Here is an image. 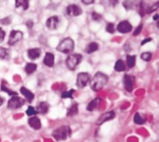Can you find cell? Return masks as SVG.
I'll use <instances>...</instances> for the list:
<instances>
[{"label": "cell", "mask_w": 159, "mask_h": 142, "mask_svg": "<svg viewBox=\"0 0 159 142\" xmlns=\"http://www.w3.org/2000/svg\"><path fill=\"white\" fill-rule=\"evenodd\" d=\"M108 80L109 77L106 74L98 72L97 73H95L90 81V87L93 91H99L108 83Z\"/></svg>", "instance_id": "1"}, {"label": "cell", "mask_w": 159, "mask_h": 142, "mask_svg": "<svg viewBox=\"0 0 159 142\" xmlns=\"http://www.w3.org/2000/svg\"><path fill=\"white\" fill-rule=\"evenodd\" d=\"M72 135V130L68 126H61L52 132V137L58 141H63Z\"/></svg>", "instance_id": "2"}, {"label": "cell", "mask_w": 159, "mask_h": 142, "mask_svg": "<svg viewBox=\"0 0 159 142\" xmlns=\"http://www.w3.org/2000/svg\"><path fill=\"white\" fill-rule=\"evenodd\" d=\"M74 48H75V42L70 37L62 39L59 43V45L57 47V50L59 52L63 53V54H70V53H72L74 51Z\"/></svg>", "instance_id": "3"}, {"label": "cell", "mask_w": 159, "mask_h": 142, "mask_svg": "<svg viewBox=\"0 0 159 142\" xmlns=\"http://www.w3.org/2000/svg\"><path fill=\"white\" fill-rule=\"evenodd\" d=\"M82 60V55L80 54H72L70 56H68V58L66 59V66L69 70L71 71H75V68L77 67V65L81 62Z\"/></svg>", "instance_id": "4"}, {"label": "cell", "mask_w": 159, "mask_h": 142, "mask_svg": "<svg viewBox=\"0 0 159 142\" xmlns=\"http://www.w3.org/2000/svg\"><path fill=\"white\" fill-rule=\"evenodd\" d=\"M25 103V100L20 97L17 96H13L9 99L8 102H7V108L11 109V110H16V109H20V107H22Z\"/></svg>", "instance_id": "5"}, {"label": "cell", "mask_w": 159, "mask_h": 142, "mask_svg": "<svg viewBox=\"0 0 159 142\" xmlns=\"http://www.w3.org/2000/svg\"><path fill=\"white\" fill-rule=\"evenodd\" d=\"M90 81V75L88 73H80L76 78V86L79 88L85 87Z\"/></svg>", "instance_id": "6"}, {"label": "cell", "mask_w": 159, "mask_h": 142, "mask_svg": "<svg viewBox=\"0 0 159 142\" xmlns=\"http://www.w3.org/2000/svg\"><path fill=\"white\" fill-rule=\"evenodd\" d=\"M22 36H23L22 32L13 30V31H11V33H10V35H9L7 44H8L9 46H14L15 44H17L18 42H20V41L22 39Z\"/></svg>", "instance_id": "7"}, {"label": "cell", "mask_w": 159, "mask_h": 142, "mask_svg": "<svg viewBox=\"0 0 159 142\" xmlns=\"http://www.w3.org/2000/svg\"><path fill=\"white\" fill-rule=\"evenodd\" d=\"M115 117H116V113H115L114 111H109V112H107V113H102V114L99 117V119L96 121V125H97V126H101V125H102L103 123H105V122H107V121L113 120Z\"/></svg>", "instance_id": "8"}, {"label": "cell", "mask_w": 159, "mask_h": 142, "mask_svg": "<svg viewBox=\"0 0 159 142\" xmlns=\"http://www.w3.org/2000/svg\"><path fill=\"white\" fill-rule=\"evenodd\" d=\"M132 30V25L128 20H122L117 25V31L122 33H128Z\"/></svg>", "instance_id": "9"}, {"label": "cell", "mask_w": 159, "mask_h": 142, "mask_svg": "<svg viewBox=\"0 0 159 142\" xmlns=\"http://www.w3.org/2000/svg\"><path fill=\"white\" fill-rule=\"evenodd\" d=\"M134 81L135 78L131 75L126 74L124 76V87L128 92H132L133 90V86H134Z\"/></svg>", "instance_id": "10"}, {"label": "cell", "mask_w": 159, "mask_h": 142, "mask_svg": "<svg viewBox=\"0 0 159 142\" xmlns=\"http://www.w3.org/2000/svg\"><path fill=\"white\" fill-rule=\"evenodd\" d=\"M66 12L69 16H74V17H76V16H80L82 14V9L79 6H76V5H70L67 7L66 8Z\"/></svg>", "instance_id": "11"}, {"label": "cell", "mask_w": 159, "mask_h": 142, "mask_svg": "<svg viewBox=\"0 0 159 142\" xmlns=\"http://www.w3.org/2000/svg\"><path fill=\"white\" fill-rule=\"evenodd\" d=\"M59 23H60V19H59V17H57V16H52V17H50V18H48V19L47 20L46 25H47V27H48L49 30H55V29H57Z\"/></svg>", "instance_id": "12"}, {"label": "cell", "mask_w": 159, "mask_h": 142, "mask_svg": "<svg viewBox=\"0 0 159 142\" xmlns=\"http://www.w3.org/2000/svg\"><path fill=\"white\" fill-rule=\"evenodd\" d=\"M34 109H35L37 113L46 114L49 110V104L46 101H42V102H39Z\"/></svg>", "instance_id": "13"}, {"label": "cell", "mask_w": 159, "mask_h": 142, "mask_svg": "<svg viewBox=\"0 0 159 142\" xmlns=\"http://www.w3.org/2000/svg\"><path fill=\"white\" fill-rule=\"evenodd\" d=\"M28 124H29V126L32 127V128H34V130H39L40 128H41V121H40V119L38 118V117H36V116H33V117H31V118H29V120H28Z\"/></svg>", "instance_id": "14"}, {"label": "cell", "mask_w": 159, "mask_h": 142, "mask_svg": "<svg viewBox=\"0 0 159 142\" xmlns=\"http://www.w3.org/2000/svg\"><path fill=\"white\" fill-rule=\"evenodd\" d=\"M27 54H28L29 59H31V60H36L41 55V49L40 48H37V47L30 48V49H28Z\"/></svg>", "instance_id": "15"}, {"label": "cell", "mask_w": 159, "mask_h": 142, "mask_svg": "<svg viewBox=\"0 0 159 142\" xmlns=\"http://www.w3.org/2000/svg\"><path fill=\"white\" fill-rule=\"evenodd\" d=\"M43 62L48 67H53V65H54V55L52 53H49V52L46 53Z\"/></svg>", "instance_id": "16"}, {"label": "cell", "mask_w": 159, "mask_h": 142, "mask_svg": "<svg viewBox=\"0 0 159 142\" xmlns=\"http://www.w3.org/2000/svg\"><path fill=\"white\" fill-rule=\"evenodd\" d=\"M20 93L24 96V98L27 100V101H28V102H32V101H33V100L34 99V93H33V92H31L29 89H27V88H26V87H20Z\"/></svg>", "instance_id": "17"}, {"label": "cell", "mask_w": 159, "mask_h": 142, "mask_svg": "<svg viewBox=\"0 0 159 142\" xmlns=\"http://www.w3.org/2000/svg\"><path fill=\"white\" fill-rule=\"evenodd\" d=\"M98 49H99V45H98V43H96V42H91V43H89V44L87 46L85 51H86L88 54H91V53H94L95 51H97Z\"/></svg>", "instance_id": "18"}, {"label": "cell", "mask_w": 159, "mask_h": 142, "mask_svg": "<svg viewBox=\"0 0 159 142\" xmlns=\"http://www.w3.org/2000/svg\"><path fill=\"white\" fill-rule=\"evenodd\" d=\"M101 101H102V100H101L100 98H97V99L91 100V101L89 103V105H88V107H87V110H88L89 112L94 111V110L98 107V105H99V103H100Z\"/></svg>", "instance_id": "19"}, {"label": "cell", "mask_w": 159, "mask_h": 142, "mask_svg": "<svg viewBox=\"0 0 159 142\" xmlns=\"http://www.w3.org/2000/svg\"><path fill=\"white\" fill-rule=\"evenodd\" d=\"M36 68H37L36 64H34V63H33V62H30V63H27V64H26L24 70H25V73H26L28 75H30V74H32L33 73H34V72L36 71Z\"/></svg>", "instance_id": "20"}, {"label": "cell", "mask_w": 159, "mask_h": 142, "mask_svg": "<svg viewBox=\"0 0 159 142\" xmlns=\"http://www.w3.org/2000/svg\"><path fill=\"white\" fill-rule=\"evenodd\" d=\"M78 113V104L74 103L70 108L67 110V116H74Z\"/></svg>", "instance_id": "21"}, {"label": "cell", "mask_w": 159, "mask_h": 142, "mask_svg": "<svg viewBox=\"0 0 159 142\" xmlns=\"http://www.w3.org/2000/svg\"><path fill=\"white\" fill-rule=\"evenodd\" d=\"M15 4H16L17 8L21 7L23 10H26L29 7V1L28 0H17L15 2Z\"/></svg>", "instance_id": "22"}, {"label": "cell", "mask_w": 159, "mask_h": 142, "mask_svg": "<svg viewBox=\"0 0 159 142\" xmlns=\"http://www.w3.org/2000/svg\"><path fill=\"white\" fill-rule=\"evenodd\" d=\"M10 58V51L7 48L0 47V59L1 60H8Z\"/></svg>", "instance_id": "23"}, {"label": "cell", "mask_w": 159, "mask_h": 142, "mask_svg": "<svg viewBox=\"0 0 159 142\" xmlns=\"http://www.w3.org/2000/svg\"><path fill=\"white\" fill-rule=\"evenodd\" d=\"M126 64L125 62L122 60H118L116 62V65H115V70L116 72H124L126 70Z\"/></svg>", "instance_id": "24"}, {"label": "cell", "mask_w": 159, "mask_h": 142, "mask_svg": "<svg viewBox=\"0 0 159 142\" xmlns=\"http://www.w3.org/2000/svg\"><path fill=\"white\" fill-rule=\"evenodd\" d=\"M135 62H136V56H134V55L127 56V66L129 69H131L135 66Z\"/></svg>", "instance_id": "25"}, {"label": "cell", "mask_w": 159, "mask_h": 142, "mask_svg": "<svg viewBox=\"0 0 159 142\" xmlns=\"http://www.w3.org/2000/svg\"><path fill=\"white\" fill-rule=\"evenodd\" d=\"M133 120H134V123L135 124H137V125H143L146 121V118H145V116H142L139 113H136L134 114Z\"/></svg>", "instance_id": "26"}, {"label": "cell", "mask_w": 159, "mask_h": 142, "mask_svg": "<svg viewBox=\"0 0 159 142\" xmlns=\"http://www.w3.org/2000/svg\"><path fill=\"white\" fill-rule=\"evenodd\" d=\"M6 83H5V81L4 80H2V85H1V90L2 91H4V92H7L9 96H17V93L16 92H14V91H12V90H10L9 88H7V87H6V85H5Z\"/></svg>", "instance_id": "27"}, {"label": "cell", "mask_w": 159, "mask_h": 142, "mask_svg": "<svg viewBox=\"0 0 159 142\" xmlns=\"http://www.w3.org/2000/svg\"><path fill=\"white\" fill-rule=\"evenodd\" d=\"M152 57H153V55H152L151 52H143V53H142V55H141L142 60H144V61H150L151 59H152Z\"/></svg>", "instance_id": "28"}, {"label": "cell", "mask_w": 159, "mask_h": 142, "mask_svg": "<svg viewBox=\"0 0 159 142\" xmlns=\"http://www.w3.org/2000/svg\"><path fill=\"white\" fill-rule=\"evenodd\" d=\"M26 114H27L28 116H30V117H33V116H35V115L37 114V113H36L34 107L29 106L28 109H27V111H26Z\"/></svg>", "instance_id": "29"}, {"label": "cell", "mask_w": 159, "mask_h": 142, "mask_svg": "<svg viewBox=\"0 0 159 142\" xmlns=\"http://www.w3.org/2000/svg\"><path fill=\"white\" fill-rule=\"evenodd\" d=\"M75 93V90L74 89H71L69 91H66V92H63L61 94V98L62 99H73V94Z\"/></svg>", "instance_id": "30"}, {"label": "cell", "mask_w": 159, "mask_h": 142, "mask_svg": "<svg viewBox=\"0 0 159 142\" xmlns=\"http://www.w3.org/2000/svg\"><path fill=\"white\" fill-rule=\"evenodd\" d=\"M105 30H106V32H108L110 33H115V25H114V23H112V22L107 23V25L105 27Z\"/></svg>", "instance_id": "31"}, {"label": "cell", "mask_w": 159, "mask_h": 142, "mask_svg": "<svg viewBox=\"0 0 159 142\" xmlns=\"http://www.w3.org/2000/svg\"><path fill=\"white\" fill-rule=\"evenodd\" d=\"M91 18H92V20H95V21H99L100 20H102V15L100 14V13H97V12H95V11H93L92 13H91Z\"/></svg>", "instance_id": "32"}, {"label": "cell", "mask_w": 159, "mask_h": 142, "mask_svg": "<svg viewBox=\"0 0 159 142\" xmlns=\"http://www.w3.org/2000/svg\"><path fill=\"white\" fill-rule=\"evenodd\" d=\"M0 23L3 24V25H8L11 23V18L8 16V17H6V18H3L0 20Z\"/></svg>", "instance_id": "33"}, {"label": "cell", "mask_w": 159, "mask_h": 142, "mask_svg": "<svg viewBox=\"0 0 159 142\" xmlns=\"http://www.w3.org/2000/svg\"><path fill=\"white\" fill-rule=\"evenodd\" d=\"M158 8V3H157L156 5L152 6V7H149V8L146 10V13H151V12H154L155 10H157Z\"/></svg>", "instance_id": "34"}, {"label": "cell", "mask_w": 159, "mask_h": 142, "mask_svg": "<svg viewBox=\"0 0 159 142\" xmlns=\"http://www.w3.org/2000/svg\"><path fill=\"white\" fill-rule=\"evenodd\" d=\"M142 29H143V24H140L138 27H137V29L134 31V33H133V36H136V35H138L141 32H142Z\"/></svg>", "instance_id": "35"}, {"label": "cell", "mask_w": 159, "mask_h": 142, "mask_svg": "<svg viewBox=\"0 0 159 142\" xmlns=\"http://www.w3.org/2000/svg\"><path fill=\"white\" fill-rule=\"evenodd\" d=\"M5 36H6V32L2 28H0V42H2L5 39Z\"/></svg>", "instance_id": "36"}, {"label": "cell", "mask_w": 159, "mask_h": 142, "mask_svg": "<svg viewBox=\"0 0 159 142\" xmlns=\"http://www.w3.org/2000/svg\"><path fill=\"white\" fill-rule=\"evenodd\" d=\"M26 25H27V27H28L29 29L33 28V26H34V22H33V20H28V21L26 22Z\"/></svg>", "instance_id": "37"}, {"label": "cell", "mask_w": 159, "mask_h": 142, "mask_svg": "<svg viewBox=\"0 0 159 142\" xmlns=\"http://www.w3.org/2000/svg\"><path fill=\"white\" fill-rule=\"evenodd\" d=\"M151 41H152V38H146V39H144V40L142 41L141 45H142V46H144L147 42H151Z\"/></svg>", "instance_id": "38"}, {"label": "cell", "mask_w": 159, "mask_h": 142, "mask_svg": "<svg viewBox=\"0 0 159 142\" xmlns=\"http://www.w3.org/2000/svg\"><path fill=\"white\" fill-rule=\"evenodd\" d=\"M82 3H84V4H86V5H89V4H93V3H94V1H93V0H90V1L83 0V1H82Z\"/></svg>", "instance_id": "39"}, {"label": "cell", "mask_w": 159, "mask_h": 142, "mask_svg": "<svg viewBox=\"0 0 159 142\" xmlns=\"http://www.w3.org/2000/svg\"><path fill=\"white\" fill-rule=\"evenodd\" d=\"M3 103H4V99L0 97V106H1V105H2Z\"/></svg>", "instance_id": "40"}, {"label": "cell", "mask_w": 159, "mask_h": 142, "mask_svg": "<svg viewBox=\"0 0 159 142\" xmlns=\"http://www.w3.org/2000/svg\"><path fill=\"white\" fill-rule=\"evenodd\" d=\"M158 18H159V16L157 15V14L154 16V20H158Z\"/></svg>", "instance_id": "41"}]
</instances>
